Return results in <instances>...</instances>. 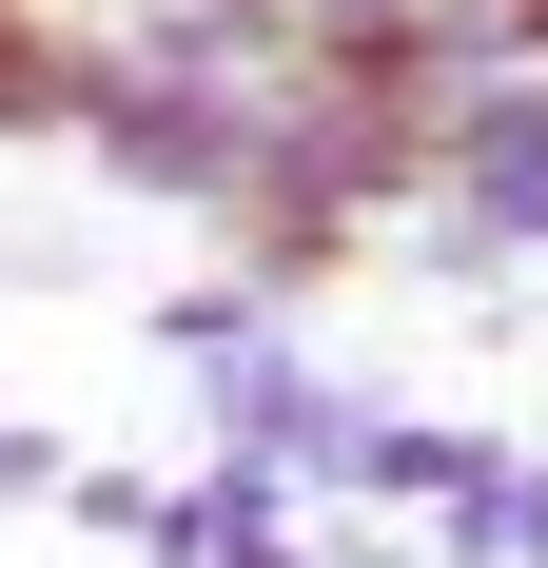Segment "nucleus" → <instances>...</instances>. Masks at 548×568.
<instances>
[{"instance_id": "f257e3e1", "label": "nucleus", "mask_w": 548, "mask_h": 568, "mask_svg": "<svg viewBox=\"0 0 548 568\" xmlns=\"http://www.w3.org/2000/svg\"><path fill=\"white\" fill-rule=\"evenodd\" d=\"M255 59H176V40H118L99 99H79V158H99V196H138V216H235V176H255Z\"/></svg>"}, {"instance_id": "f03ea898", "label": "nucleus", "mask_w": 548, "mask_h": 568, "mask_svg": "<svg viewBox=\"0 0 548 568\" xmlns=\"http://www.w3.org/2000/svg\"><path fill=\"white\" fill-rule=\"evenodd\" d=\"M373 412H392V393H373V373H333L314 334H255V353H216V373H196V452H235V470H274L294 510H333Z\"/></svg>"}, {"instance_id": "7ed1b4c3", "label": "nucleus", "mask_w": 548, "mask_h": 568, "mask_svg": "<svg viewBox=\"0 0 548 568\" xmlns=\"http://www.w3.org/2000/svg\"><path fill=\"white\" fill-rule=\"evenodd\" d=\"M412 549H432V568H548V452H529V432H490V452L412 510Z\"/></svg>"}, {"instance_id": "20e7f679", "label": "nucleus", "mask_w": 548, "mask_h": 568, "mask_svg": "<svg viewBox=\"0 0 548 568\" xmlns=\"http://www.w3.org/2000/svg\"><path fill=\"white\" fill-rule=\"evenodd\" d=\"M470 452H490V432H450V412H412V393H392L373 432H353V510H432Z\"/></svg>"}, {"instance_id": "39448f33", "label": "nucleus", "mask_w": 548, "mask_h": 568, "mask_svg": "<svg viewBox=\"0 0 548 568\" xmlns=\"http://www.w3.org/2000/svg\"><path fill=\"white\" fill-rule=\"evenodd\" d=\"M138 334H158V373H216V353H255V334H314V314H274L255 275H176Z\"/></svg>"}, {"instance_id": "423d86ee", "label": "nucleus", "mask_w": 548, "mask_h": 568, "mask_svg": "<svg viewBox=\"0 0 548 568\" xmlns=\"http://www.w3.org/2000/svg\"><path fill=\"white\" fill-rule=\"evenodd\" d=\"M196 510H216V549H196V568H314V510H294L274 470H235V452H196Z\"/></svg>"}, {"instance_id": "0eeeda50", "label": "nucleus", "mask_w": 548, "mask_h": 568, "mask_svg": "<svg viewBox=\"0 0 548 568\" xmlns=\"http://www.w3.org/2000/svg\"><path fill=\"white\" fill-rule=\"evenodd\" d=\"M314 568H432V549H412V510H353V490H333V510H314Z\"/></svg>"}, {"instance_id": "6e6552de", "label": "nucleus", "mask_w": 548, "mask_h": 568, "mask_svg": "<svg viewBox=\"0 0 548 568\" xmlns=\"http://www.w3.org/2000/svg\"><path fill=\"white\" fill-rule=\"evenodd\" d=\"M59 470H79V452H59L40 412H0V510H59Z\"/></svg>"}, {"instance_id": "1a4fd4ad", "label": "nucleus", "mask_w": 548, "mask_h": 568, "mask_svg": "<svg viewBox=\"0 0 548 568\" xmlns=\"http://www.w3.org/2000/svg\"><path fill=\"white\" fill-rule=\"evenodd\" d=\"M59 20H118V0H59Z\"/></svg>"}]
</instances>
